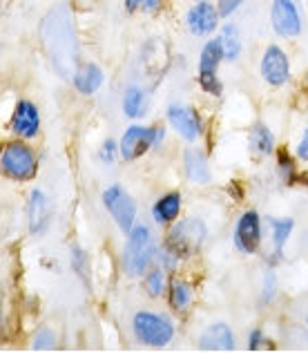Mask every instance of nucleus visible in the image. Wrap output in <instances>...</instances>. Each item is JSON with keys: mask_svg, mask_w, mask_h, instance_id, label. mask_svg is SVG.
<instances>
[{"mask_svg": "<svg viewBox=\"0 0 308 353\" xmlns=\"http://www.w3.org/2000/svg\"><path fill=\"white\" fill-rule=\"evenodd\" d=\"M43 36L48 41V52L54 59L56 70H61V63H68L70 68L76 59V45H74V30L70 16L65 14V9H59L48 16L43 27Z\"/></svg>", "mask_w": 308, "mask_h": 353, "instance_id": "nucleus-1", "label": "nucleus"}, {"mask_svg": "<svg viewBox=\"0 0 308 353\" xmlns=\"http://www.w3.org/2000/svg\"><path fill=\"white\" fill-rule=\"evenodd\" d=\"M154 237L147 226H136L132 233H130L127 246H125V255H123V268L127 275L138 277L145 273V268L150 266L154 259Z\"/></svg>", "mask_w": 308, "mask_h": 353, "instance_id": "nucleus-2", "label": "nucleus"}, {"mask_svg": "<svg viewBox=\"0 0 308 353\" xmlns=\"http://www.w3.org/2000/svg\"><path fill=\"white\" fill-rule=\"evenodd\" d=\"M205 239V226L199 219H183L179 221L167 237V250L174 257H190L197 253Z\"/></svg>", "mask_w": 308, "mask_h": 353, "instance_id": "nucleus-3", "label": "nucleus"}, {"mask_svg": "<svg viewBox=\"0 0 308 353\" xmlns=\"http://www.w3.org/2000/svg\"><path fill=\"white\" fill-rule=\"evenodd\" d=\"M134 333L143 345L163 347L172 340V324L161 315L154 313H136L134 315Z\"/></svg>", "mask_w": 308, "mask_h": 353, "instance_id": "nucleus-4", "label": "nucleus"}, {"mask_svg": "<svg viewBox=\"0 0 308 353\" xmlns=\"http://www.w3.org/2000/svg\"><path fill=\"white\" fill-rule=\"evenodd\" d=\"M103 203L107 206V210L112 212V217L116 219V224L123 233L132 230L134 217H136V206H134L132 197H130L121 185H110V188L103 192Z\"/></svg>", "mask_w": 308, "mask_h": 353, "instance_id": "nucleus-5", "label": "nucleus"}, {"mask_svg": "<svg viewBox=\"0 0 308 353\" xmlns=\"http://www.w3.org/2000/svg\"><path fill=\"white\" fill-rule=\"evenodd\" d=\"M221 59H223V50H221L219 39L205 43V48L201 52V61H199V83L205 92H210L214 97L221 94V85L217 81V68Z\"/></svg>", "mask_w": 308, "mask_h": 353, "instance_id": "nucleus-6", "label": "nucleus"}, {"mask_svg": "<svg viewBox=\"0 0 308 353\" xmlns=\"http://www.w3.org/2000/svg\"><path fill=\"white\" fill-rule=\"evenodd\" d=\"M3 168L9 176H14L18 181L32 179L36 172V161L30 148L23 143H12L3 154Z\"/></svg>", "mask_w": 308, "mask_h": 353, "instance_id": "nucleus-7", "label": "nucleus"}, {"mask_svg": "<svg viewBox=\"0 0 308 353\" xmlns=\"http://www.w3.org/2000/svg\"><path fill=\"white\" fill-rule=\"evenodd\" d=\"M161 137H163V130L132 125L123 134V141H121V154H123V159H136V157H141L150 145L161 141Z\"/></svg>", "mask_w": 308, "mask_h": 353, "instance_id": "nucleus-8", "label": "nucleus"}, {"mask_svg": "<svg viewBox=\"0 0 308 353\" xmlns=\"http://www.w3.org/2000/svg\"><path fill=\"white\" fill-rule=\"evenodd\" d=\"M270 21H273V30L284 39H293L302 32V18L293 0H275L270 9Z\"/></svg>", "mask_w": 308, "mask_h": 353, "instance_id": "nucleus-9", "label": "nucleus"}, {"mask_svg": "<svg viewBox=\"0 0 308 353\" xmlns=\"http://www.w3.org/2000/svg\"><path fill=\"white\" fill-rule=\"evenodd\" d=\"M261 77L275 88L284 85V83L291 79V63H288L284 50L275 48V45L266 50L264 59H261Z\"/></svg>", "mask_w": 308, "mask_h": 353, "instance_id": "nucleus-10", "label": "nucleus"}, {"mask_svg": "<svg viewBox=\"0 0 308 353\" xmlns=\"http://www.w3.org/2000/svg\"><path fill=\"white\" fill-rule=\"evenodd\" d=\"M261 241V224H259V215L253 210H248L241 215L235 228V244L241 253H255L259 248Z\"/></svg>", "mask_w": 308, "mask_h": 353, "instance_id": "nucleus-11", "label": "nucleus"}, {"mask_svg": "<svg viewBox=\"0 0 308 353\" xmlns=\"http://www.w3.org/2000/svg\"><path fill=\"white\" fill-rule=\"evenodd\" d=\"M188 30L194 36H208L217 30V21H219V9L212 7L210 3H199L194 5L188 12Z\"/></svg>", "mask_w": 308, "mask_h": 353, "instance_id": "nucleus-12", "label": "nucleus"}, {"mask_svg": "<svg viewBox=\"0 0 308 353\" xmlns=\"http://www.w3.org/2000/svg\"><path fill=\"white\" fill-rule=\"evenodd\" d=\"M167 119H170V123L176 132H179L183 139H188V141H194V139L201 134V119L190 108L170 105V110H167Z\"/></svg>", "mask_w": 308, "mask_h": 353, "instance_id": "nucleus-13", "label": "nucleus"}, {"mask_svg": "<svg viewBox=\"0 0 308 353\" xmlns=\"http://www.w3.org/2000/svg\"><path fill=\"white\" fill-rule=\"evenodd\" d=\"M12 125L16 130V134L32 139L39 132V110H36V105L30 103V101H21V103L16 105Z\"/></svg>", "mask_w": 308, "mask_h": 353, "instance_id": "nucleus-14", "label": "nucleus"}, {"mask_svg": "<svg viewBox=\"0 0 308 353\" xmlns=\"http://www.w3.org/2000/svg\"><path fill=\"white\" fill-rule=\"evenodd\" d=\"M199 347L203 351H232L235 349V338H232V331L226 324H212L201 336Z\"/></svg>", "mask_w": 308, "mask_h": 353, "instance_id": "nucleus-15", "label": "nucleus"}, {"mask_svg": "<svg viewBox=\"0 0 308 353\" xmlns=\"http://www.w3.org/2000/svg\"><path fill=\"white\" fill-rule=\"evenodd\" d=\"M52 217V206L48 197L41 190H34L30 197V230L32 233H43Z\"/></svg>", "mask_w": 308, "mask_h": 353, "instance_id": "nucleus-16", "label": "nucleus"}, {"mask_svg": "<svg viewBox=\"0 0 308 353\" xmlns=\"http://www.w3.org/2000/svg\"><path fill=\"white\" fill-rule=\"evenodd\" d=\"M103 83V72L96 68L94 63H88L83 65V68L74 74V85H76L79 92L83 94H92V92H96Z\"/></svg>", "mask_w": 308, "mask_h": 353, "instance_id": "nucleus-17", "label": "nucleus"}, {"mask_svg": "<svg viewBox=\"0 0 308 353\" xmlns=\"http://www.w3.org/2000/svg\"><path fill=\"white\" fill-rule=\"evenodd\" d=\"M185 174H188V179L197 181V183H208L210 181L208 161H205V157L199 150L185 152Z\"/></svg>", "mask_w": 308, "mask_h": 353, "instance_id": "nucleus-18", "label": "nucleus"}, {"mask_svg": "<svg viewBox=\"0 0 308 353\" xmlns=\"http://www.w3.org/2000/svg\"><path fill=\"white\" fill-rule=\"evenodd\" d=\"M179 210H181V197L172 192V194H165V197H161L154 203L152 215L158 224H167V221H172L176 215H179Z\"/></svg>", "mask_w": 308, "mask_h": 353, "instance_id": "nucleus-19", "label": "nucleus"}, {"mask_svg": "<svg viewBox=\"0 0 308 353\" xmlns=\"http://www.w3.org/2000/svg\"><path fill=\"white\" fill-rule=\"evenodd\" d=\"M219 43H221V50H223V59L228 61H235L241 52V39H239V30L235 25H226L221 30L219 36Z\"/></svg>", "mask_w": 308, "mask_h": 353, "instance_id": "nucleus-20", "label": "nucleus"}, {"mask_svg": "<svg viewBox=\"0 0 308 353\" xmlns=\"http://www.w3.org/2000/svg\"><path fill=\"white\" fill-rule=\"evenodd\" d=\"M250 145L257 154H270L275 150V137L266 125H255L250 132Z\"/></svg>", "mask_w": 308, "mask_h": 353, "instance_id": "nucleus-21", "label": "nucleus"}, {"mask_svg": "<svg viewBox=\"0 0 308 353\" xmlns=\"http://www.w3.org/2000/svg\"><path fill=\"white\" fill-rule=\"evenodd\" d=\"M123 110L127 117H141L145 110V92L141 88H130L123 99Z\"/></svg>", "mask_w": 308, "mask_h": 353, "instance_id": "nucleus-22", "label": "nucleus"}, {"mask_svg": "<svg viewBox=\"0 0 308 353\" xmlns=\"http://www.w3.org/2000/svg\"><path fill=\"white\" fill-rule=\"evenodd\" d=\"M293 233V219H275L273 221V244H275V255H282V248Z\"/></svg>", "mask_w": 308, "mask_h": 353, "instance_id": "nucleus-23", "label": "nucleus"}, {"mask_svg": "<svg viewBox=\"0 0 308 353\" xmlns=\"http://www.w3.org/2000/svg\"><path fill=\"white\" fill-rule=\"evenodd\" d=\"M190 297H192V289L190 284L185 282H172L170 286V304L174 306V309H185V306L190 304Z\"/></svg>", "mask_w": 308, "mask_h": 353, "instance_id": "nucleus-24", "label": "nucleus"}, {"mask_svg": "<svg viewBox=\"0 0 308 353\" xmlns=\"http://www.w3.org/2000/svg\"><path fill=\"white\" fill-rule=\"evenodd\" d=\"M295 163L288 159L286 154L279 157V176H282V181L284 183H293L295 181Z\"/></svg>", "mask_w": 308, "mask_h": 353, "instance_id": "nucleus-25", "label": "nucleus"}, {"mask_svg": "<svg viewBox=\"0 0 308 353\" xmlns=\"http://www.w3.org/2000/svg\"><path fill=\"white\" fill-rule=\"evenodd\" d=\"M54 342H56L54 333H52L50 329H43V331H39V336L34 338V349H36V351L54 349Z\"/></svg>", "mask_w": 308, "mask_h": 353, "instance_id": "nucleus-26", "label": "nucleus"}, {"mask_svg": "<svg viewBox=\"0 0 308 353\" xmlns=\"http://www.w3.org/2000/svg\"><path fill=\"white\" fill-rule=\"evenodd\" d=\"M127 12H136V9H143V12H156L161 7V0H125Z\"/></svg>", "mask_w": 308, "mask_h": 353, "instance_id": "nucleus-27", "label": "nucleus"}, {"mask_svg": "<svg viewBox=\"0 0 308 353\" xmlns=\"http://www.w3.org/2000/svg\"><path fill=\"white\" fill-rule=\"evenodd\" d=\"M145 286H147V293H150L152 297L161 295L163 293V273L161 271H152L150 275H147Z\"/></svg>", "mask_w": 308, "mask_h": 353, "instance_id": "nucleus-28", "label": "nucleus"}, {"mask_svg": "<svg viewBox=\"0 0 308 353\" xmlns=\"http://www.w3.org/2000/svg\"><path fill=\"white\" fill-rule=\"evenodd\" d=\"M244 5V0H219V16H230L232 12H237V9Z\"/></svg>", "mask_w": 308, "mask_h": 353, "instance_id": "nucleus-29", "label": "nucleus"}, {"mask_svg": "<svg viewBox=\"0 0 308 353\" xmlns=\"http://www.w3.org/2000/svg\"><path fill=\"white\" fill-rule=\"evenodd\" d=\"M275 295V275L273 273H266V280H264V300L270 302Z\"/></svg>", "mask_w": 308, "mask_h": 353, "instance_id": "nucleus-30", "label": "nucleus"}, {"mask_svg": "<svg viewBox=\"0 0 308 353\" xmlns=\"http://www.w3.org/2000/svg\"><path fill=\"white\" fill-rule=\"evenodd\" d=\"M261 342H264V333H261L259 329H255L248 338V349H253V351L261 349Z\"/></svg>", "mask_w": 308, "mask_h": 353, "instance_id": "nucleus-31", "label": "nucleus"}, {"mask_svg": "<svg viewBox=\"0 0 308 353\" xmlns=\"http://www.w3.org/2000/svg\"><path fill=\"white\" fill-rule=\"evenodd\" d=\"M297 157H300L302 161H308V130L304 132L302 141L297 143Z\"/></svg>", "mask_w": 308, "mask_h": 353, "instance_id": "nucleus-32", "label": "nucleus"}, {"mask_svg": "<svg viewBox=\"0 0 308 353\" xmlns=\"http://www.w3.org/2000/svg\"><path fill=\"white\" fill-rule=\"evenodd\" d=\"M101 157H103V159H105V161H112V159H114V143L107 141L105 145H103V152H101Z\"/></svg>", "mask_w": 308, "mask_h": 353, "instance_id": "nucleus-33", "label": "nucleus"}]
</instances>
